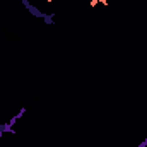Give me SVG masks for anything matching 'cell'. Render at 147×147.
Returning a JSON list of instances; mask_svg holds the SVG:
<instances>
[{
    "label": "cell",
    "instance_id": "cell-1",
    "mask_svg": "<svg viewBox=\"0 0 147 147\" xmlns=\"http://www.w3.org/2000/svg\"><path fill=\"white\" fill-rule=\"evenodd\" d=\"M99 3L106 5V3H108V0H91V7H96V5H99Z\"/></svg>",
    "mask_w": 147,
    "mask_h": 147
}]
</instances>
